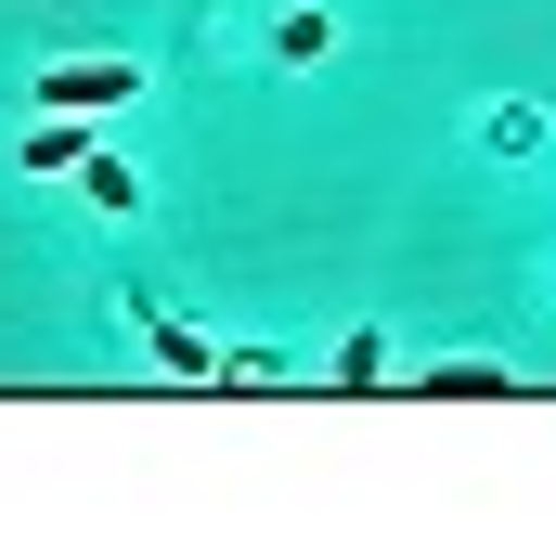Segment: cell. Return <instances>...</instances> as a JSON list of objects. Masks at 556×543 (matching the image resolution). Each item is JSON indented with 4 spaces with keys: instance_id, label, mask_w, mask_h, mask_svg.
Listing matches in <instances>:
<instances>
[{
    "instance_id": "cell-7",
    "label": "cell",
    "mask_w": 556,
    "mask_h": 543,
    "mask_svg": "<svg viewBox=\"0 0 556 543\" xmlns=\"http://www.w3.org/2000/svg\"><path fill=\"white\" fill-rule=\"evenodd\" d=\"M324 39H337L324 13H285V26H273V52H285V65H324Z\"/></svg>"
},
{
    "instance_id": "cell-2",
    "label": "cell",
    "mask_w": 556,
    "mask_h": 543,
    "mask_svg": "<svg viewBox=\"0 0 556 543\" xmlns=\"http://www.w3.org/2000/svg\"><path fill=\"white\" fill-rule=\"evenodd\" d=\"M415 389H427V402H505L518 376H505V363H427Z\"/></svg>"
},
{
    "instance_id": "cell-4",
    "label": "cell",
    "mask_w": 556,
    "mask_h": 543,
    "mask_svg": "<svg viewBox=\"0 0 556 543\" xmlns=\"http://www.w3.org/2000/svg\"><path fill=\"white\" fill-rule=\"evenodd\" d=\"M78 181H91V220H130L142 207V181L117 168V155H78Z\"/></svg>"
},
{
    "instance_id": "cell-1",
    "label": "cell",
    "mask_w": 556,
    "mask_h": 543,
    "mask_svg": "<svg viewBox=\"0 0 556 543\" xmlns=\"http://www.w3.org/2000/svg\"><path fill=\"white\" fill-rule=\"evenodd\" d=\"M142 65L130 52H91V65H39V117H104V104H130Z\"/></svg>"
},
{
    "instance_id": "cell-5",
    "label": "cell",
    "mask_w": 556,
    "mask_h": 543,
    "mask_svg": "<svg viewBox=\"0 0 556 543\" xmlns=\"http://www.w3.org/2000/svg\"><path fill=\"white\" fill-rule=\"evenodd\" d=\"M155 363H168V376H220V350H207L194 324H155Z\"/></svg>"
},
{
    "instance_id": "cell-6",
    "label": "cell",
    "mask_w": 556,
    "mask_h": 543,
    "mask_svg": "<svg viewBox=\"0 0 556 543\" xmlns=\"http://www.w3.org/2000/svg\"><path fill=\"white\" fill-rule=\"evenodd\" d=\"M376 376H389V337H376V324H363V337H350V350H337V389H376Z\"/></svg>"
},
{
    "instance_id": "cell-3",
    "label": "cell",
    "mask_w": 556,
    "mask_h": 543,
    "mask_svg": "<svg viewBox=\"0 0 556 543\" xmlns=\"http://www.w3.org/2000/svg\"><path fill=\"white\" fill-rule=\"evenodd\" d=\"M78 155H91V130H78V117H39V130L13 142V168H39V181H52V168H78Z\"/></svg>"
}]
</instances>
